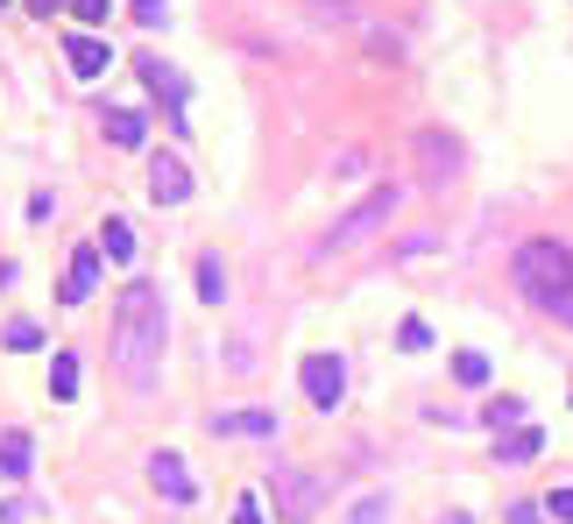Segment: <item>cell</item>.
<instances>
[{
  "label": "cell",
  "mask_w": 573,
  "mask_h": 524,
  "mask_svg": "<svg viewBox=\"0 0 573 524\" xmlns=\"http://www.w3.org/2000/svg\"><path fill=\"white\" fill-rule=\"evenodd\" d=\"M163 340H171V319H163V291L156 283H128L114 305V369L128 391H149L163 369Z\"/></svg>",
  "instance_id": "6da1fadb"
},
{
  "label": "cell",
  "mask_w": 573,
  "mask_h": 524,
  "mask_svg": "<svg viewBox=\"0 0 573 524\" xmlns=\"http://www.w3.org/2000/svg\"><path fill=\"white\" fill-rule=\"evenodd\" d=\"M510 277H517V291L531 298V305L560 312V298L573 291V248H566V242H552V234H538V242H524V248H517Z\"/></svg>",
  "instance_id": "7a4b0ae2"
},
{
  "label": "cell",
  "mask_w": 573,
  "mask_h": 524,
  "mask_svg": "<svg viewBox=\"0 0 573 524\" xmlns=\"http://www.w3.org/2000/svg\"><path fill=\"white\" fill-rule=\"evenodd\" d=\"M397 199H404L397 185H375V191H369L361 206H347V213L334 220V228H326V248H319V256H334V248H354V242H369L375 228H389V213H397Z\"/></svg>",
  "instance_id": "3957f363"
},
{
  "label": "cell",
  "mask_w": 573,
  "mask_h": 524,
  "mask_svg": "<svg viewBox=\"0 0 573 524\" xmlns=\"http://www.w3.org/2000/svg\"><path fill=\"white\" fill-rule=\"evenodd\" d=\"M269 497H277V524H312L326 503V482L312 468H277L269 475Z\"/></svg>",
  "instance_id": "277c9868"
},
{
  "label": "cell",
  "mask_w": 573,
  "mask_h": 524,
  "mask_svg": "<svg viewBox=\"0 0 573 524\" xmlns=\"http://www.w3.org/2000/svg\"><path fill=\"white\" fill-rule=\"evenodd\" d=\"M305 397L319 404V411H340V397H347V362L340 354H305Z\"/></svg>",
  "instance_id": "5b68a950"
},
{
  "label": "cell",
  "mask_w": 573,
  "mask_h": 524,
  "mask_svg": "<svg viewBox=\"0 0 573 524\" xmlns=\"http://www.w3.org/2000/svg\"><path fill=\"white\" fill-rule=\"evenodd\" d=\"M418 163H425V185H446V177L460 171V142L446 128H425L418 135Z\"/></svg>",
  "instance_id": "8992f818"
},
{
  "label": "cell",
  "mask_w": 573,
  "mask_h": 524,
  "mask_svg": "<svg viewBox=\"0 0 573 524\" xmlns=\"http://www.w3.org/2000/svg\"><path fill=\"white\" fill-rule=\"evenodd\" d=\"M149 199H156V206H185L191 199V171L177 156H163V149L149 156Z\"/></svg>",
  "instance_id": "52a82bcc"
},
{
  "label": "cell",
  "mask_w": 573,
  "mask_h": 524,
  "mask_svg": "<svg viewBox=\"0 0 573 524\" xmlns=\"http://www.w3.org/2000/svg\"><path fill=\"white\" fill-rule=\"evenodd\" d=\"M206 432H213V440H269V432H277V411H213Z\"/></svg>",
  "instance_id": "ba28073f"
},
{
  "label": "cell",
  "mask_w": 573,
  "mask_h": 524,
  "mask_svg": "<svg viewBox=\"0 0 573 524\" xmlns=\"http://www.w3.org/2000/svg\"><path fill=\"white\" fill-rule=\"evenodd\" d=\"M65 65L79 71V79H100V71H114V43L107 36H71L65 43Z\"/></svg>",
  "instance_id": "9c48e42d"
},
{
  "label": "cell",
  "mask_w": 573,
  "mask_h": 524,
  "mask_svg": "<svg viewBox=\"0 0 573 524\" xmlns=\"http://www.w3.org/2000/svg\"><path fill=\"white\" fill-rule=\"evenodd\" d=\"M93 283H100V248L85 242L79 256L65 263V291H57V298H65V305H85V298H93Z\"/></svg>",
  "instance_id": "30bf717a"
},
{
  "label": "cell",
  "mask_w": 573,
  "mask_h": 524,
  "mask_svg": "<svg viewBox=\"0 0 573 524\" xmlns=\"http://www.w3.org/2000/svg\"><path fill=\"white\" fill-rule=\"evenodd\" d=\"M149 482H156L163 497L177 503V511H185V503L199 497V482H191V475H185V461H177V454H156V461H149Z\"/></svg>",
  "instance_id": "8fae6325"
},
{
  "label": "cell",
  "mask_w": 573,
  "mask_h": 524,
  "mask_svg": "<svg viewBox=\"0 0 573 524\" xmlns=\"http://www.w3.org/2000/svg\"><path fill=\"white\" fill-rule=\"evenodd\" d=\"M142 79H149V93H163L171 100V114H177V128H185V79H177L163 57H142Z\"/></svg>",
  "instance_id": "7c38bea8"
},
{
  "label": "cell",
  "mask_w": 573,
  "mask_h": 524,
  "mask_svg": "<svg viewBox=\"0 0 573 524\" xmlns=\"http://www.w3.org/2000/svg\"><path fill=\"white\" fill-rule=\"evenodd\" d=\"M28 454H36V446H28V432H22V426L0 432V475H14V482H22V475H28Z\"/></svg>",
  "instance_id": "4fadbf2b"
},
{
  "label": "cell",
  "mask_w": 573,
  "mask_h": 524,
  "mask_svg": "<svg viewBox=\"0 0 573 524\" xmlns=\"http://www.w3.org/2000/svg\"><path fill=\"white\" fill-rule=\"evenodd\" d=\"M93 248H100V256H107V263H135V228H128V220L114 213L107 228H100V242H93Z\"/></svg>",
  "instance_id": "5bb4252c"
},
{
  "label": "cell",
  "mask_w": 573,
  "mask_h": 524,
  "mask_svg": "<svg viewBox=\"0 0 573 524\" xmlns=\"http://www.w3.org/2000/svg\"><path fill=\"white\" fill-rule=\"evenodd\" d=\"M142 135H149V121H142L135 107H114V114H107V142H114V149H142Z\"/></svg>",
  "instance_id": "9a60e30c"
},
{
  "label": "cell",
  "mask_w": 573,
  "mask_h": 524,
  "mask_svg": "<svg viewBox=\"0 0 573 524\" xmlns=\"http://www.w3.org/2000/svg\"><path fill=\"white\" fill-rule=\"evenodd\" d=\"M495 446H503V461H538V454H546V432H538V426H517L510 440H495Z\"/></svg>",
  "instance_id": "2e32d148"
},
{
  "label": "cell",
  "mask_w": 573,
  "mask_h": 524,
  "mask_svg": "<svg viewBox=\"0 0 573 524\" xmlns=\"http://www.w3.org/2000/svg\"><path fill=\"white\" fill-rule=\"evenodd\" d=\"M50 397H79V354H50Z\"/></svg>",
  "instance_id": "e0dca14e"
},
{
  "label": "cell",
  "mask_w": 573,
  "mask_h": 524,
  "mask_svg": "<svg viewBox=\"0 0 573 524\" xmlns=\"http://www.w3.org/2000/svg\"><path fill=\"white\" fill-rule=\"evenodd\" d=\"M454 376L467 383V391H481V383H489V354H481V348H460V354H454Z\"/></svg>",
  "instance_id": "ac0fdd59"
},
{
  "label": "cell",
  "mask_w": 573,
  "mask_h": 524,
  "mask_svg": "<svg viewBox=\"0 0 573 524\" xmlns=\"http://www.w3.org/2000/svg\"><path fill=\"white\" fill-rule=\"evenodd\" d=\"M199 291H206V305H220V298H227V269H220L213 256H199Z\"/></svg>",
  "instance_id": "d6986e66"
},
{
  "label": "cell",
  "mask_w": 573,
  "mask_h": 524,
  "mask_svg": "<svg viewBox=\"0 0 573 524\" xmlns=\"http://www.w3.org/2000/svg\"><path fill=\"white\" fill-rule=\"evenodd\" d=\"M383 517H389V497H383V489H369V497L347 511V524H383Z\"/></svg>",
  "instance_id": "ffe728a7"
},
{
  "label": "cell",
  "mask_w": 573,
  "mask_h": 524,
  "mask_svg": "<svg viewBox=\"0 0 573 524\" xmlns=\"http://www.w3.org/2000/svg\"><path fill=\"white\" fill-rule=\"evenodd\" d=\"M517 418H524V404H517V397H495L489 411H481V426H495V432H503V426H517Z\"/></svg>",
  "instance_id": "44dd1931"
},
{
  "label": "cell",
  "mask_w": 573,
  "mask_h": 524,
  "mask_svg": "<svg viewBox=\"0 0 573 524\" xmlns=\"http://www.w3.org/2000/svg\"><path fill=\"white\" fill-rule=\"evenodd\" d=\"M128 8H135V22H142V28H163V22H171V0H128Z\"/></svg>",
  "instance_id": "7402d4cb"
},
{
  "label": "cell",
  "mask_w": 573,
  "mask_h": 524,
  "mask_svg": "<svg viewBox=\"0 0 573 524\" xmlns=\"http://www.w3.org/2000/svg\"><path fill=\"white\" fill-rule=\"evenodd\" d=\"M71 14H79V22H85V36H93V28L114 14V0H71Z\"/></svg>",
  "instance_id": "603a6c76"
},
{
  "label": "cell",
  "mask_w": 573,
  "mask_h": 524,
  "mask_svg": "<svg viewBox=\"0 0 573 524\" xmlns=\"http://www.w3.org/2000/svg\"><path fill=\"white\" fill-rule=\"evenodd\" d=\"M312 14H319V22H361L354 0H312Z\"/></svg>",
  "instance_id": "cb8c5ba5"
},
{
  "label": "cell",
  "mask_w": 573,
  "mask_h": 524,
  "mask_svg": "<svg viewBox=\"0 0 573 524\" xmlns=\"http://www.w3.org/2000/svg\"><path fill=\"white\" fill-rule=\"evenodd\" d=\"M546 517H552V524H573V489H552V497H546Z\"/></svg>",
  "instance_id": "d4e9b609"
},
{
  "label": "cell",
  "mask_w": 573,
  "mask_h": 524,
  "mask_svg": "<svg viewBox=\"0 0 573 524\" xmlns=\"http://www.w3.org/2000/svg\"><path fill=\"white\" fill-rule=\"evenodd\" d=\"M36 340H43V334H36L28 319H14V326H8V348H36Z\"/></svg>",
  "instance_id": "484cf974"
},
{
  "label": "cell",
  "mask_w": 573,
  "mask_h": 524,
  "mask_svg": "<svg viewBox=\"0 0 573 524\" xmlns=\"http://www.w3.org/2000/svg\"><path fill=\"white\" fill-rule=\"evenodd\" d=\"M234 524H262V497H241L234 503Z\"/></svg>",
  "instance_id": "4316f807"
},
{
  "label": "cell",
  "mask_w": 573,
  "mask_h": 524,
  "mask_svg": "<svg viewBox=\"0 0 573 524\" xmlns=\"http://www.w3.org/2000/svg\"><path fill=\"white\" fill-rule=\"evenodd\" d=\"M560 319H566V326H573V291H566V298H560Z\"/></svg>",
  "instance_id": "83f0119b"
},
{
  "label": "cell",
  "mask_w": 573,
  "mask_h": 524,
  "mask_svg": "<svg viewBox=\"0 0 573 524\" xmlns=\"http://www.w3.org/2000/svg\"><path fill=\"white\" fill-rule=\"evenodd\" d=\"M57 8H65V0H36V14H57Z\"/></svg>",
  "instance_id": "f1b7e54d"
},
{
  "label": "cell",
  "mask_w": 573,
  "mask_h": 524,
  "mask_svg": "<svg viewBox=\"0 0 573 524\" xmlns=\"http://www.w3.org/2000/svg\"><path fill=\"white\" fill-rule=\"evenodd\" d=\"M517 524H538V517H531V511H517Z\"/></svg>",
  "instance_id": "f546056e"
}]
</instances>
